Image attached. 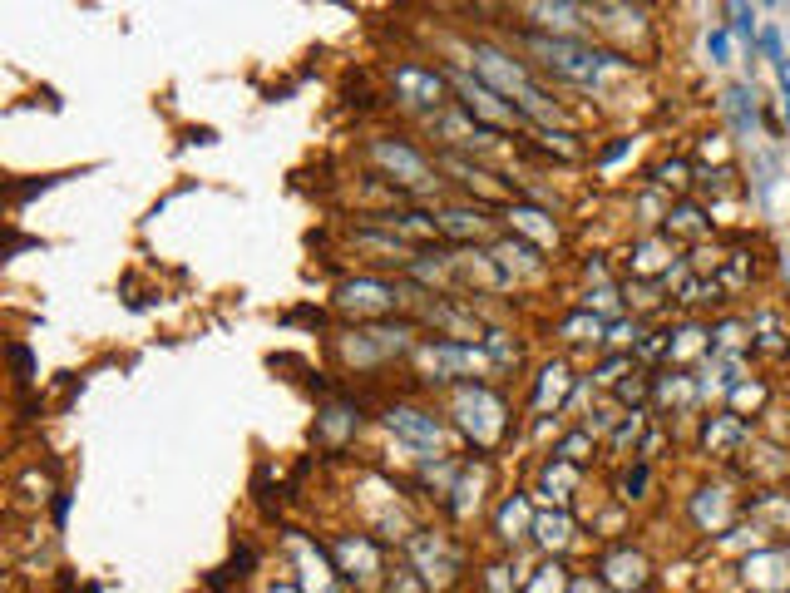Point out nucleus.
<instances>
[{
    "instance_id": "obj_1",
    "label": "nucleus",
    "mask_w": 790,
    "mask_h": 593,
    "mask_svg": "<svg viewBox=\"0 0 790 593\" xmlns=\"http://www.w3.org/2000/svg\"><path fill=\"white\" fill-rule=\"evenodd\" d=\"M474 70L499 89V94H509V104H514L524 119H553V104L544 99V89L524 75V65H519V60L499 55L494 45H474Z\"/></svg>"
},
{
    "instance_id": "obj_2",
    "label": "nucleus",
    "mask_w": 790,
    "mask_h": 593,
    "mask_svg": "<svg viewBox=\"0 0 790 593\" xmlns=\"http://www.w3.org/2000/svg\"><path fill=\"white\" fill-rule=\"evenodd\" d=\"M529 45L544 55V65H549L553 75H563V80H573V85H593L608 65H618V55H598V50H588V45H578V40L529 35Z\"/></svg>"
},
{
    "instance_id": "obj_3",
    "label": "nucleus",
    "mask_w": 790,
    "mask_h": 593,
    "mask_svg": "<svg viewBox=\"0 0 790 593\" xmlns=\"http://www.w3.org/2000/svg\"><path fill=\"white\" fill-rule=\"evenodd\" d=\"M455 411H460V425L474 435V445H494L499 430H504V401L484 386H465L455 396Z\"/></svg>"
},
{
    "instance_id": "obj_4",
    "label": "nucleus",
    "mask_w": 790,
    "mask_h": 593,
    "mask_svg": "<svg viewBox=\"0 0 790 593\" xmlns=\"http://www.w3.org/2000/svg\"><path fill=\"white\" fill-rule=\"evenodd\" d=\"M386 425H391L400 440L420 445V450H435V445L445 440L440 421H435V416H425V411H415V406H391V411H386Z\"/></svg>"
},
{
    "instance_id": "obj_5",
    "label": "nucleus",
    "mask_w": 790,
    "mask_h": 593,
    "mask_svg": "<svg viewBox=\"0 0 790 593\" xmlns=\"http://www.w3.org/2000/svg\"><path fill=\"white\" fill-rule=\"evenodd\" d=\"M395 89H400L405 104H415V109H435L440 94H445V75L420 70V65H400V70H395Z\"/></svg>"
},
{
    "instance_id": "obj_6",
    "label": "nucleus",
    "mask_w": 790,
    "mask_h": 593,
    "mask_svg": "<svg viewBox=\"0 0 790 593\" xmlns=\"http://www.w3.org/2000/svg\"><path fill=\"white\" fill-rule=\"evenodd\" d=\"M371 154H376V164L386 173H395L400 183H430V169H425V159L415 154V149H405V144H391V139H376L371 144Z\"/></svg>"
},
{
    "instance_id": "obj_7",
    "label": "nucleus",
    "mask_w": 790,
    "mask_h": 593,
    "mask_svg": "<svg viewBox=\"0 0 790 593\" xmlns=\"http://www.w3.org/2000/svg\"><path fill=\"white\" fill-rule=\"evenodd\" d=\"M450 80L460 85L465 104H470V114H479V119H489V124H519V119H524L514 104H499V94H494L489 85H474L470 75H450Z\"/></svg>"
},
{
    "instance_id": "obj_8",
    "label": "nucleus",
    "mask_w": 790,
    "mask_h": 593,
    "mask_svg": "<svg viewBox=\"0 0 790 593\" xmlns=\"http://www.w3.org/2000/svg\"><path fill=\"white\" fill-rule=\"evenodd\" d=\"M420 361H425V371L450 376V371H474V366H479V351H474V346H460V341H440V346H425Z\"/></svg>"
},
{
    "instance_id": "obj_9",
    "label": "nucleus",
    "mask_w": 790,
    "mask_h": 593,
    "mask_svg": "<svg viewBox=\"0 0 790 593\" xmlns=\"http://www.w3.org/2000/svg\"><path fill=\"white\" fill-rule=\"evenodd\" d=\"M336 302H341V307H356V312H391V307H395V292L386 287V282H371V277H361V282H346Z\"/></svg>"
},
{
    "instance_id": "obj_10",
    "label": "nucleus",
    "mask_w": 790,
    "mask_h": 593,
    "mask_svg": "<svg viewBox=\"0 0 790 593\" xmlns=\"http://www.w3.org/2000/svg\"><path fill=\"white\" fill-rule=\"evenodd\" d=\"M603 574H608V584H613V589L637 593L642 584H647V559H642V554H632V549H618V554H608Z\"/></svg>"
},
{
    "instance_id": "obj_11",
    "label": "nucleus",
    "mask_w": 790,
    "mask_h": 593,
    "mask_svg": "<svg viewBox=\"0 0 790 593\" xmlns=\"http://www.w3.org/2000/svg\"><path fill=\"white\" fill-rule=\"evenodd\" d=\"M405 327H371V332H361V341L351 346V356L356 361H371V356H381V351H400L405 346Z\"/></svg>"
},
{
    "instance_id": "obj_12",
    "label": "nucleus",
    "mask_w": 790,
    "mask_h": 593,
    "mask_svg": "<svg viewBox=\"0 0 790 593\" xmlns=\"http://www.w3.org/2000/svg\"><path fill=\"white\" fill-rule=\"evenodd\" d=\"M726 114H731V124H736L741 134H751V129H756V89L751 85L726 89Z\"/></svg>"
},
{
    "instance_id": "obj_13",
    "label": "nucleus",
    "mask_w": 790,
    "mask_h": 593,
    "mask_svg": "<svg viewBox=\"0 0 790 593\" xmlns=\"http://www.w3.org/2000/svg\"><path fill=\"white\" fill-rule=\"evenodd\" d=\"M741 435H746V425L736 421V416H721V421L707 425V450H731Z\"/></svg>"
},
{
    "instance_id": "obj_14",
    "label": "nucleus",
    "mask_w": 790,
    "mask_h": 593,
    "mask_svg": "<svg viewBox=\"0 0 790 593\" xmlns=\"http://www.w3.org/2000/svg\"><path fill=\"white\" fill-rule=\"evenodd\" d=\"M781 569H786V554H756V559L746 564V574H751L761 589H771V584L781 579Z\"/></svg>"
},
{
    "instance_id": "obj_15",
    "label": "nucleus",
    "mask_w": 790,
    "mask_h": 593,
    "mask_svg": "<svg viewBox=\"0 0 790 593\" xmlns=\"http://www.w3.org/2000/svg\"><path fill=\"white\" fill-rule=\"evenodd\" d=\"M751 332H761V337H756V346H761V351H786L781 322H776L771 312H756V317H751Z\"/></svg>"
},
{
    "instance_id": "obj_16",
    "label": "nucleus",
    "mask_w": 790,
    "mask_h": 593,
    "mask_svg": "<svg viewBox=\"0 0 790 593\" xmlns=\"http://www.w3.org/2000/svg\"><path fill=\"white\" fill-rule=\"evenodd\" d=\"M415 559H420V564H435L440 574H450V569H455V554H450V549H440V544H430V534H420V539H415Z\"/></svg>"
},
{
    "instance_id": "obj_17",
    "label": "nucleus",
    "mask_w": 790,
    "mask_h": 593,
    "mask_svg": "<svg viewBox=\"0 0 790 593\" xmlns=\"http://www.w3.org/2000/svg\"><path fill=\"white\" fill-rule=\"evenodd\" d=\"M598 332H603V322H598L593 312H578V317L563 322V337L568 341H598Z\"/></svg>"
},
{
    "instance_id": "obj_18",
    "label": "nucleus",
    "mask_w": 790,
    "mask_h": 593,
    "mask_svg": "<svg viewBox=\"0 0 790 593\" xmlns=\"http://www.w3.org/2000/svg\"><path fill=\"white\" fill-rule=\"evenodd\" d=\"M440 228H445V233H455V238H474V233L484 228V218H479V213H445V218H440Z\"/></svg>"
},
{
    "instance_id": "obj_19",
    "label": "nucleus",
    "mask_w": 790,
    "mask_h": 593,
    "mask_svg": "<svg viewBox=\"0 0 790 593\" xmlns=\"http://www.w3.org/2000/svg\"><path fill=\"white\" fill-rule=\"evenodd\" d=\"M524 524H529V505H524V500H509V505H504V514H499V529H504V539H514Z\"/></svg>"
},
{
    "instance_id": "obj_20",
    "label": "nucleus",
    "mask_w": 790,
    "mask_h": 593,
    "mask_svg": "<svg viewBox=\"0 0 790 593\" xmlns=\"http://www.w3.org/2000/svg\"><path fill=\"white\" fill-rule=\"evenodd\" d=\"M534 529H539L544 544H563V539H568V514H544Z\"/></svg>"
},
{
    "instance_id": "obj_21",
    "label": "nucleus",
    "mask_w": 790,
    "mask_h": 593,
    "mask_svg": "<svg viewBox=\"0 0 790 593\" xmlns=\"http://www.w3.org/2000/svg\"><path fill=\"white\" fill-rule=\"evenodd\" d=\"M529 15H539L544 25H573L578 5H529Z\"/></svg>"
},
{
    "instance_id": "obj_22",
    "label": "nucleus",
    "mask_w": 790,
    "mask_h": 593,
    "mask_svg": "<svg viewBox=\"0 0 790 593\" xmlns=\"http://www.w3.org/2000/svg\"><path fill=\"white\" fill-rule=\"evenodd\" d=\"M731 30L746 35V40H756V35H761V30H756V10H751V5H731Z\"/></svg>"
},
{
    "instance_id": "obj_23",
    "label": "nucleus",
    "mask_w": 790,
    "mask_h": 593,
    "mask_svg": "<svg viewBox=\"0 0 790 593\" xmlns=\"http://www.w3.org/2000/svg\"><path fill=\"white\" fill-rule=\"evenodd\" d=\"M746 332H751V327L726 322V327H716V341H711V346H716V351H736V346H746Z\"/></svg>"
},
{
    "instance_id": "obj_24",
    "label": "nucleus",
    "mask_w": 790,
    "mask_h": 593,
    "mask_svg": "<svg viewBox=\"0 0 790 593\" xmlns=\"http://www.w3.org/2000/svg\"><path fill=\"white\" fill-rule=\"evenodd\" d=\"M756 40H761V55H766L771 65H781V60H786V50H781V30H776V25H766Z\"/></svg>"
},
{
    "instance_id": "obj_25",
    "label": "nucleus",
    "mask_w": 790,
    "mask_h": 593,
    "mask_svg": "<svg viewBox=\"0 0 790 593\" xmlns=\"http://www.w3.org/2000/svg\"><path fill=\"white\" fill-rule=\"evenodd\" d=\"M707 55L716 60V65H726V60H731V30H711V35H707Z\"/></svg>"
},
{
    "instance_id": "obj_26",
    "label": "nucleus",
    "mask_w": 790,
    "mask_h": 593,
    "mask_svg": "<svg viewBox=\"0 0 790 593\" xmlns=\"http://www.w3.org/2000/svg\"><path fill=\"white\" fill-rule=\"evenodd\" d=\"M558 574H563V569H558V564H549V569H539V579H534V584H529V593H558V584H563V579H558Z\"/></svg>"
},
{
    "instance_id": "obj_27",
    "label": "nucleus",
    "mask_w": 790,
    "mask_h": 593,
    "mask_svg": "<svg viewBox=\"0 0 790 593\" xmlns=\"http://www.w3.org/2000/svg\"><path fill=\"white\" fill-rule=\"evenodd\" d=\"M326 416H331V421H326V440H336L346 425H356V416H351V411H341V406H331Z\"/></svg>"
},
{
    "instance_id": "obj_28",
    "label": "nucleus",
    "mask_w": 790,
    "mask_h": 593,
    "mask_svg": "<svg viewBox=\"0 0 790 593\" xmlns=\"http://www.w3.org/2000/svg\"><path fill=\"white\" fill-rule=\"evenodd\" d=\"M583 450H588V435H568V440H563V450H558V455H563V460H568V465H578V460H583Z\"/></svg>"
},
{
    "instance_id": "obj_29",
    "label": "nucleus",
    "mask_w": 790,
    "mask_h": 593,
    "mask_svg": "<svg viewBox=\"0 0 790 593\" xmlns=\"http://www.w3.org/2000/svg\"><path fill=\"white\" fill-rule=\"evenodd\" d=\"M677 228H692V233H697V228H702V208L682 203V208H677Z\"/></svg>"
},
{
    "instance_id": "obj_30",
    "label": "nucleus",
    "mask_w": 790,
    "mask_h": 593,
    "mask_svg": "<svg viewBox=\"0 0 790 593\" xmlns=\"http://www.w3.org/2000/svg\"><path fill=\"white\" fill-rule=\"evenodd\" d=\"M391 593H425V584H420L415 574H395V579H391Z\"/></svg>"
},
{
    "instance_id": "obj_31",
    "label": "nucleus",
    "mask_w": 790,
    "mask_h": 593,
    "mask_svg": "<svg viewBox=\"0 0 790 593\" xmlns=\"http://www.w3.org/2000/svg\"><path fill=\"white\" fill-rule=\"evenodd\" d=\"M662 183H687V164H667V169H662Z\"/></svg>"
},
{
    "instance_id": "obj_32",
    "label": "nucleus",
    "mask_w": 790,
    "mask_h": 593,
    "mask_svg": "<svg viewBox=\"0 0 790 593\" xmlns=\"http://www.w3.org/2000/svg\"><path fill=\"white\" fill-rule=\"evenodd\" d=\"M568 593H598V584H593V579H573V584H568Z\"/></svg>"
},
{
    "instance_id": "obj_33",
    "label": "nucleus",
    "mask_w": 790,
    "mask_h": 593,
    "mask_svg": "<svg viewBox=\"0 0 790 593\" xmlns=\"http://www.w3.org/2000/svg\"><path fill=\"white\" fill-rule=\"evenodd\" d=\"M272 593H292V589H272Z\"/></svg>"
}]
</instances>
